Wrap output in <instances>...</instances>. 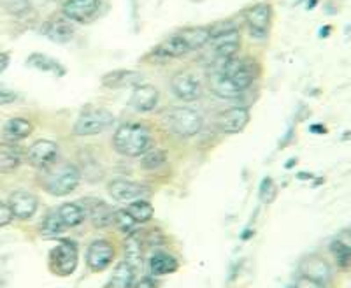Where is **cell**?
I'll return each instance as SVG.
<instances>
[{
    "mask_svg": "<svg viewBox=\"0 0 351 288\" xmlns=\"http://www.w3.org/2000/svg\"><path fill=\"white\" fill-rule=\"evenodd\" d=\"M112 146L120 155L143 156L153 146L152 132L141 123H125L112 136Z\"/></svg>",
    "mask_w": 351,
    "mask_h": 288,
    "instance_id": "1",
    "label": "cell"
},
{
    "mask_svg": "<svg viewBox=\"0 0 351 288\" xmlns=\"http://www.w3.org/2000/svg\"><path fill=\"white\" fill-rule=\"evenodd\" d=\"M81 181V172L71 162H56L44 171L43 189L55 197L71 195Z\"/></svg>",
    "mask_w": 351,
    "mask_h": 288,
    "instance_id": "2",
    "label": "cell"
},
{
    "mask_svg": "<svg viewBox=\"0 0 351 288\" xmlns=\"http://www.w3.org/2000/svg\"><path fill=\"white\" fill-rule=\"evenodd\" d=\"M164 120L169 130L180 137H193L202 128V117L190 108H171Z\"/></svg>",
    "mask_w": 351,
    "mask_h": 288,
    "instance_id": "3",
    "label": "cell"
},
{
    "mask_svg": "<svg viewBox=\"0 0 351 288\" xmlns=\"http://www.w3.org/2000/svg\"><path fill=\"white\" fill-rule=\"evenodd\" d=\"M111 111L104 108H86L77 117L76 123L72 127V132H74V136L80 137L97 136V134L104 132L108 127H111Z\"/></svg>",
    "mask_w": 351,
    "mask_h": 288,
    "instance_id": "4",
    "label": "cell"
},
{
    "mask_svg": "<svg viewBox=\"0 0 351 288\" xmlns=\"http://www.w3.org/2000/svg\"><path fill=\"white\" fill-rule=\"evenodd\" d=\"M77 244L71 239L60 241L55 248L49 252V269L56 276H71L77 267Z\"/></svg>",
    "mask_w": 351,
    "mask_h": 288,
    "instance_id": "5",
    "label": "cell"
},
{
    "mask_svg": "<svg viewBox=\"0 0 351 288\" xmlns=\"http://www.w3.org/2000/svg\"><path fill=\"white\" fill-rule=\"evenodd\" d=\"M244 20H246L247 28H250V34H252L255 39L267 37L272 23L271 4H267V2H258V4L252 5V8L246 11V14H244Z\"/></svg>",
    "mask_w": 351,
    "mask_h": 288,
    "instance_id": "6",
    "label": "cell"
},
{
    "mask_svg": "<svg viewBox=\"0 0 351 288\" xmlns=\"http://www.w3.org/2000/svg\"><path fill=\"white\" fill-rule=\"evenodd\" d=\"M27 160L32 167L46 171L58 162V144L49 139H39L27 149Z\"/></svg>",
    "mask_w": 351,
    "mask_h": 288,
    "instance_id": "7",
    "label": "cell"
},
{
    "mask_svg": "<svg viewBox=\"0 0 351 288\" xmlns=\"http://www.w3.org/2000/svg\"><path fill=\"white\" fill-rule=\"evenodd\" d=\"M171 88L178 99L184 102H195L202 97V83L193 72H176L171 80Z\"/></svg>",
    "mask_w": 351,
    "mask_h": 288,
    "instance_id": "8",
    "label": "cell"
},
{
    "mask_svg": "<svg viewBox=\"0 0 351 288\" xmlns=\"http://www.w3.org/2000/svg\"><path fill=\"white\" fill-rule=\"evenodd\" d=\"M114 246L109 241H93L86 250V265L92 272H102L109 267L114 259Z\"/></svg>",
    "mask_w": 351,
    "mask_h": 288,
    "instance_id": "9",
    "label": "cell"
},
{
    "mask_svg": "<svg viewBox=\"0 0 351 288\" xmlns=\"http://www.w3.org/2000/svg\"><path fill=\"white\" fill-rule=\"evenodd\" d=\"M100 8V0H65L62 5L64 16L69 21L76 23H88L90 20L97 16Z\"/></svg>",
    "mask_w": 351,
    "mask_h": 288,
    "instance_id": "10",
    "label": "cell"
},
{
    "mask_svg": "<svg viewBox=\"0 0 351 288\" xmlns=\"http://www.w3.org/2000/svg\"><path fill=\"white\" fill-rule=\"evenodd\" d=\"M109 195L118 202H136V200H143L148 195V189H144L143 184L134 183L128 180H114L109 183Z\"/></svg>",
    "mask_w": 351,
    "mask_h": 288,
    "instance_id": "11",
    "label": "cell"
},
{
    "mask_svg": "<svg viewBox=\"0 0 351 288\" xmlns=\"http://www.w3.org/2000/svg\"><path fill=\"white\" fill-rule=\"evenodd\" d=\"M8 204L14 218H18V220H30L37 213L39 200H37L34 193L27 192V190H18V192L11 193Z\"/></svg>",
    "mask_w": 351,
    "mask_h": 288,
    "instance_id": "12",
    "label": "cell"
},
{
    "mask_svg": "<svg viewBox=\"0 0 351 288\" xmlns=\"http://www.w3.org/2000/svg\"><path fill=\"white\" fill-rule=\"evenodd\" d=\"M300 272H302L304 278H309V280L324 285V287H327L332 281L330 265L327 264V261H324L318 255H311L304 259L302 265H300Z\"/></svg>",
    "mask_w": 351,
    "mask_h": 288,
    "instance_id": "13",
    "label": "cell"
},
{
    "mask_svg": "<svg viewBox=\"0 0 351 288\" xmlns=\"http://www.w3.org/2000/svg\"><path fill=\"white\" fill-rule=\"evenodd\" d=\"M84 213L86 216H90V220L92 224L95 225L97 228H104L108 225L112 224V216H114V209L104 202V200L95 199V197H88V199H83V204Z\"/></svg>",
    "mask_w": 351,
    "mask_h": 288,
    "instance_id": "14",
    "label": "cell"
},
{
    "mask_svg": "<svg viewBox=\"0 0 351 288\" xmlns=\"http://www.w3.org/2000/svg\"><path fill=\"white\" fill-rule=\"evenodd\" d=\"M44 37H48L51 43H56V45H67L74 39V27H72L71 21L67 18H55V20H49L43 25L40 28Z\"/></svg>",
    "mask_w": 351,
    "mask_h": 288,
    "instance_id": "15",
    "label": "cell"
},
{
    "mask_svg": "<svg viewBox=\"0 0 351 288\" xmlns=\"http://www.w3.org/2000/svg\"><path fill=\"white\" fill-rule=\"evenodd\" d=\"M160 99V92L153 84H139L132 93V108L139 112H152L156 108Z\"/></svg>",
    "mask_w": 351,
    "mask_h": 288,
    "instance_id": "16",
    "label": "cell"
},
{
    "mask_svg": "<svg viewBox=\"0 0 351 288\" xmlns=\"http://www.w3.org/2000/svg\"><path fill=\"white\" fill-rule=\"evenodd\" d=\"M250 121V112L246 108H230L219 117V127L228 136L241 134Z\"/></svg>",
    "mask_w": 351,
    "mask_h": 288,
    "instance_id": "17",
    "label": "cell"
},
{
    "mask_svg": "<svg viewBox=\"0 0 351 288\" xmlns=\"http://www.w3.org/2000/svg\"><path fill=\"white\" fill-rule=\"evenodd\" d=\"M23 149L18 146L16 143H0V172L2 174H9L14 172L23 162Z\"/></svg>",
    "mask_w": 351,
    "mask_h": 288,
    "instance_id": "18",
    "label": "cell"
},
{
    "mask_svg": "<svg viewBox=\"0 0 351 288\" xmlns=\"http://www.w3.org/2000/svg\"><path fill=\"white\" fill-rule=\"evenodd\" d=\"M209 45L213 46V51H215V55L218 56V58H221V60H228V58L236 56V53L239 51V46H241L239 30L225 34V36L215 37V39L209 40Z\"/></svg>",
    "mask_w": 351,
    "mask_h": 288,
    "instance_id": "19",
    "label": "cell"
},
{
    "mask_svg": "<svg viewBox=\"0 0 351 288\" xmlns=\"http://www.w3.org/2000/svg\"><path fill=\"white\" fill-rule=\"evenodd\" d=\"M32 132V121L27 120V118L23 117L11 118V120L5 121L4 127H2V136H4V139L8 141V143H18V141L27 139Z\"/></svg>",
    "mask_w": 351,
    "mask_h": 288,
    "instance_id": "20",
    "label": "cell"
},
{
    "mask_svg": "<svg viewBox=\"0 0 351 288\" xmlns=\"http://www.w3.org/2000/svg\"><path fill=\"white\" fill-rule=\"evenodd\" d=\"M208 84L209 90H211L215 95L221 97V99H237L241 95L239 90L236 88V84L232 83V80L228 76H225L221 71L211 72L208 76Z\"/></svg>",
    "mask_w": 351,
    "mask_h": 288,
    "instance_id": "21",
    "label": "cell"
},
{
    "mask_svg": "<svg viewBox=\"0 0 351 288\" xmlns=\"http://www.w3.org/2000/svg\"><path fill=\"white\" fill-rule=\"evenodd\" d=\"M141 83L139 72L134 71H112L102 77V84L111 90L120 88H136Z\"/></svg>",
    "mask_w": 351,
    "mask_h": 288,
    "instance_id": "22",
    "label": "cell"
},
{
    "mask_svg": "<svg viewBox=\"0 0 351 288\" xmlns=\"http://www.w3.org/2000/svg\"><path fill=\"white\" fill-rule=\"evenodd\" d=\"M156 55L164 56V58H180V56H184L186 53H190V48L186 46L184 39L181 37L180 32L172 34L167 39H164L156 46Z\"/></svg>",
    "mask_w": 351,
    "mask_h": 288,
    "instance_id": "23",
    "label": "cell"
},
{
    "mask_svg": "<svg viewBox=\"0 0 351 288\" xmlns=\"http://www.w3.org/2000/svg\"><path fill=\"white\" fill-rule=\"evenodd\" d=\"M27 64L30 65V67L37 69V71H43L46 72V74H53V76H65V67L60 64L58 60H55V58H51V56L44 55V53H32V55L28 56Z\"/></svg>",
    "mask_w": 351,
    "mask_h": 288,
    "instance_id": "24",
    "label": "cell"
},
{
    "mask_svg": "<svg viewBox=\"0 0 351 288\" xmlns=\"http://www.w3.org/2000/svg\"><path fill=\"white\" fill-rule=\"evenodd\" d=\"M134 281H136V267L128 264L127 261H121L112 271L108 288H132Z\"/></svg>",
    "mask_w": 351,
    "mask_h": 288,
    "instance_id": "25",
    "label": "cell"
},
{
    "mask_svg": "<svg viewBox=\"0 0 351 288\" xmlns=\"http://www.w3.org/2000/svg\"><path fill=\"white\" fill-rule=\"evenodd\" d=\"M330 253L334 256L335 265L341 271H350L351 269V239H344L343 236L337 237L330 243Z\"/></svg>",
    "mask_w": 351,
    "mask_h": 288,
    "instance_id": "26",
    "label": "cell"
},
{
    "mask_svg": "<svg viewBox=\"0 0 351 288\" xmlns=\"http://www.w3.org/2000/svg\"><path fill=\"white\" fill-rule=\"evenodd\" d=\"M180 34L184 39V43H186L188 48H190V51H195V49L208 46L209 40H211V34H209L208 27L183 28V30H180Z\"/></svg>",
    "mask_w": 351,
    "mask_h": 288,
    "instance_id": "27",
    "label": "cell"
},
{
    "mask_svg": "<svg viewBox=\"0 0 351 288\" xmlns=\"http://www.w3.org/2000/svg\"><path fill=\"white\" fill-rule=\"evenodd\" d=\"M58 216H60V220L64 221L65 227L72 228L77 227L84 221L86 218V213H84V208L81 204H74V202H65L62 204L60 208L56 209Z\"/></svg>",
    "mask_w": 351,
    "mask_h": 288,
    "instance_id": "28",
    "label": "cell"
},
{
    "mask_svg": "<svg viewBox=\"0 0 351 288\" xmlns=\"http://www.w3.org/2000/svg\"><path fill=\"white\" fill-rule=\"evenodd\" d=\"M149 269H152V274H155V276L172 274L174 271H178V261L172 255H169V253H155L149 259Z\"/></svg>",
    "mask_w": 351,
    "mask_h": 288,
    "instance_id": "29",
    "label": "cell"
},
{
    "mask_svg": "<svg viewBox=\"0 0 351 288\" xmlns=\"http://www.w3.org/2000/svg\"><path fill=\"white\" fill-rule=\"evenodd\" d=\"M125 261L134 267H139L143 261V237L139 234H130L125 243Z\"/></svg>",
    "mask_w": 351,
    "mask_h": 288,
    "instance_id": "30",
    "label": "cell"
},
{
    "mask_svg": "<svg viewBox=\"0 0 351 288\" xmlns=\"http://www.w3.org/2000/svg\"><path fill=\"white\" fill-rule=\"evenodd\" d=\"M255 77H256V65L246 60L244 62L243 67H241L239 71L234 74V76H230V80H232V83L236 84V88L243 93L244 90L252 88V84H253V81H255Z\"/></svg>",
    "mask_w": 351,
    "mask_h": 288,
    "instance_id": "31",
    "label": "cell"
},
{
    "mask_svg": "<svg viewBox=\"0 0 351 288\" xmlns=\"http://www.w3.org/2000/svg\"><path fill=\"white\" fill-rule=\"evenodd\" d=\"M65 230H67V227H65L64 221L60 220L58 213L51 211L44 216L43 224H40V234H43L44 237H56L60 236V234H64Z\"/></svg>",
    "mask_w": 351,
    "mask_h": 288,
    "instance_id": "32",
    "label": "cell"
},
{
    "mask_svg": "<svg viewBox=\"0 0 351 288\" xmlns=\"http://www.w3.org/2000/svg\"><path fill=\"white\" fill-rule=\"evenodd\" d=\"M128 215L136 220V224H146L153 218L155 215V209L149 204L148 200H136V202H130L127 208Z\"/></svg>",
    "mask_w": 351,
    "mask_h": 288,
    "instance_id": "33",
    "label": "cell"
},
{
    "mask_svg": "<svg viewBox=\"0 0 351 288\" xmlns=\"http://www.w3.org/2000/svg\"><path fill=\"white\" fill-rule=\"evenodd\" d=\"M165 160H167V153L164 149L153 148L152 146L148 152L144 153L143 158H141V167L144 171H155V169L162 167L165 164Z\"/></svg>",
    "mask_w": 351,
    "mask_h": 288,
    "instance_id": "34",
    "label": "cell"
},
{
    "mask_svg": "<svg viewBox=\"0 0 351 288\" xmlns=\"http://www.w3.org/2000/svg\"><path fill=\"white\" fill-rule=\"evenodd\" d=\"M112 225H114L120 232L128 234V236L136 232V220L128 215L127 209L114 211V216H112Z\"/></svg>",
    "mask_w": 351,
    "mask_h": 288,
    "instance_id": "35",
    "label": "cell"
},
{
    "mask_svg": "<svg viewBox=\"0 0 351 288\" xmlns=\"http://www.w3.org/2000/svg\"><path fill=\"white\" fill-rule=\"evenodd\" d=\"M0 5L12 16H25L32 9L28 0H0Z\"/></svg>",
    "mask_w": 351,
    "mask_h": 288,
    "instance_id": "36",
    "label": "cell"
},
{
    "mask_svg": "<svg viewBox=\"0 0 351 288\" xmlns=\"http://www.w3.org/2000/svg\"><path fill=\"white\" fill-rule=\"evenodd\" d=\"M209 28V34H211V39L219 36H225V34H230V32H236L237 30V25L234 20H223V21H218V23L211 25Z\"/></svg>",
    "mask_w": 351,
    "mask_h": 288,
    "instance_id": "37",
    "label": "cell"
},
{
    "mask_svg": "<svg viewBox=\"0 0 351 288\" xmlns=\"http://www.w3.org/2000/svg\"><path fill=\"white\" fill-rule=\"evenodd\" d=\"M276 193H278V190H276L274 181H272L271 178H265V180L262 181V184H260V199L269 204V202H272Z\"/></svg>",
    "mask_w": 351,
    "mask_h": 288,
    "instance_id": "38",
    "label": "cell"
},
{
    "mask_svg": "<svg viewBox=\"0 0 351 288\" xmlns=\"http://www.w3.org/2000/svg\"><path fill=\"white\" fill-rule=\"evenodd\" d=\"M12 218L14 216H12V211L8 202H0V228L11 224Z\"/></svg>",
    "mask_w": 351,
    "mask_h": 288,
    "instance_id": "39",
    "label": "cell"
},
{
    "mask_svg": "<svg viewBox=\"0 0 351 288\" xmlns=\"http://www.w3.org/2000/svg\"><path fill=\"white\" fill-rule=\"evenodd\" d=\"M16 99H18V93L11 92V90L0 88V106L12 104V102H16Z\"/></svg>",
    "mask_w": 351,
    "mask_h": 288,
    "instance_id": "40",
    "label": "cell"
},
{
    "mask_svg": "<svg viewBox=\"0 0 351 288\" xmlns=\"http://www.w3.org/2000/svg\"><path fill=\"white\" fill-rule=\"evenodd\" d=\"M297 287L299 288H327V287H324V285L316 283V281L309 280V278H304V276H300V280L297 281Z\"/></svg>",
    "mask_w": 351,
    "mask_h": 288,
    "instance_id": "41",
    "label": "cell"
},
{
    "mask_svg": "<svg viewBox=\"0 0 351 288\" xmlns=\"http://www.w3.org/2000/svg\"><path fill=\"white\" fill-rule=\"evenodd\" d=\"M132 288H156V283L152 280V278L146 276V278H143V280L137 281V283L134 285Z\"/></svg>",
    "mask_w": 351,
    "mask_h": 288,
    "instance_id": "42",
    "label": "cell"
},
{
    "mask_svg": "<svg viewBox=\"0 0 351 288\" xmlns=\"http://www.w3.org/2000/svg\"><path fill=\"white\" fill-rule=\"evenodd\" d=\"M9 64H11V56H9V53L0 51V74L4 71H8Z\"/></svg>",
    "mask_w": 351,
    "mask_h": 288,
    "instance_id": "43",
    "label": "cell"
},
{
    "mask_svg": "<svg viewBox=\"0 0 351 288\" xmlns=\"http://www.w3.org/2000/svg\"><path fill=\"white\" fill-rule=\"evenodd\" d=\"M311 132L313 134H325V132H327V130H325L324 125H313Z\"/></svg>",
    "mask_w": 351,
    "mask_h": 288,
    "instance_id": "44",
    "label": "cell"
},
{
    "mask_svg": "<svg viewBox=\"0 0 351 288\" xmlns=\"http://www.w3.org/2000/svg\"><path fill=\"white\" fill-rule=\"evenodd\" d=\"M328 30H330V27H325L324 30H322V36H324V37L328 36Z\"/></svg>",
    "mask_w": 351,
    "mask_h": 288,
    "instance_id": "45",
    "label": "cell"
},
{
    "mask_svg": "<svg viewBox=\"0 0 351 288\" xmlns=\"http://www.w3.org/2000/svg\"><path fill=\"white\" fill-rule=\"evenodd\" d=\"M287 288H299V287H297V285H290V287H287Z\"/></svg>",
    "mask_w": 351,
    "mask_h": 288,
    "instance_id": "46",
    "label": "cell"
}]
</instances>
